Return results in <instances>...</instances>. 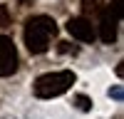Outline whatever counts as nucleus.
<instances>
[{
    "instance_id": "obj_1",
    "label": "nucleus",
    "mask_w": 124,
    "mask_h": 119,
    "mask_svg": "<svg viewBox=\"0 0 124 119\" xmlns=\"http://www.w3.org/2000/svg\"><path fill=\"white\" fill-rule=\"evenodd\" d=\"M57 25L47 15H35L25 22V45L32 55H42L50 47V40L55 37Z\"/></svg>"
},
{
    "instance_id": "obj_2",
    "label": "nucleus",
    "mask_w": 124,
    "mask_h": 119,
    "mask_svg": "<svg viewBox=\"0 0 124 119\" xmlns=\"http://www.w3.org/2000/svg\"><path fill=\"white\" fill-rule=\"evenodd\" d=\"M72 84H75V74H72L70 69H62V72H47L42 77H37L35 84H32V89H35V97L52 99V97L65 94Z\"/></svg>"
},
{
    "instance_id": "obj_3",
    "label": "nucleus",
    "mask_w": 124,
    "mask_h": 119,
    "mask_svg": "<svg viewBox=\"0 0 124 119\" xmlns=\"http://www.w3.org/2000/svg\"><path fill=\"white\" fill-rule=\"evenodd\" d=\"M17 69V50L13 40L0 35V77H10Z\"/></svg>"
},
{
    "instance_id": "obj_4",
    "label": "nucleus",
    "mask_w": 124,
    "mask_h": 119,
    "mask_svg": "<svg viewBox=\"0 0 124 119\" xmlns=\"http://www.w3.org/2000/svg\"><path fill=\"white\" fill-rule=\"evenodd\" d=\"M67 32L75 40H82V42H94L97 27L92 25V20H87V17H70L67 20Z\"/></svg>"
},
{
    "instance_id": "obj_5",
    "label": "nucleus",
    "mask_w": 124,
    "mask_h": 119,
    "mask_svg": "<svg viewBox=\"0 0 124 119\" xmlns=\"http://www.w3.org/2000/svg\"><path fill=\"white\" fill-rule=\"evenodd\" d=\"M117 25H119V17L109 10V5H104V10L99 13V40L102 42H114L117 40Z\"/></svg>"
},
{
    "instance_id": "obj_6",
    "label": "nucleus",
    "mask_w": 124,
    "mask_h": 119,
    "mask_svg": "<svg viewBox=\"0 0 124 119\" xmlns=\"http://www.w3.org/2000/svg\"><path fill=\"white\" fill-rule=\"evenodd\" d=\"M104 10V0H82V17H99Z\"/></svg>"
},
{
    "instance_id": "obj_7",
    "label": "nucleus",
    "mask_w": 124,
    "mask_h": 119,
    "mask_svg": "<svg viewBox=\"0 0 124 119\" xmlns=\"http://www.w3.org/2000/svg\"><path fill=\"white\" fill-rule=\"evenodd\" d=\"M0 27H10V10L0 5Z\"/></svg>"
},
{
    "instance_id": "obj_8",
    "label": "nucleus",
    "mask_w": 124,
    "mask_h": 119,
    "mask_svg": "<svg viewBox=\"0 0 124 119\" xmlns=\"http://www.w3.org/2000/svg\"><path fill=\"white\" fill-rule=\"evenodd\" d=\"M75 102H77V107L82 109V112H87V109H92V102H89V99H87L85 94H77V97H75Z\"/></svg>"
},
{
    "instance_id": "obj_9",
    "label": "nucleus",
    "mask_w": 124,
    "mask_h": 119,
    "mask_svg": "<svg viewBox=\"0 0 124 119\" xmlns=\"http://www.w3.org/2000/svg\"><path fill=\"white\" fill-rule=\"evenodd\" d=\"M109 10L114 13L119 20H122V15H124V10H122V0H112V5H109Z\"/></svg>"
},
{
    "instance_id": "obj_10",
    "label": "nucleus",
    "mask_w": 124,
    "mask_h": 119,
    "mask_svg": "<svg viewBox=\"0 0 124 119\" xmlns=\"http://www.w3.org/2000/svg\"><path fill=\"white\" fill-rule=\"evenodd\" d=\"M60 52H65V55L72 52V55H75V52H77V47H72L70 42H60Z\"/></svg>"
},
{
    "instance_id": "obj_11",
    "label": "nucleus",
    "mask_w": 124,
    "mask_h": 119,
    "mask_svg": "<svg viewBox=\"0 0 124 119\" xmlns=\"http://www.w3.org/2000/svg\"><path fill=\"white\" fill-rule=\"evenodd\" d=\"M20 3H30V0H20Z\"/></svg>"
}]
</instances>
